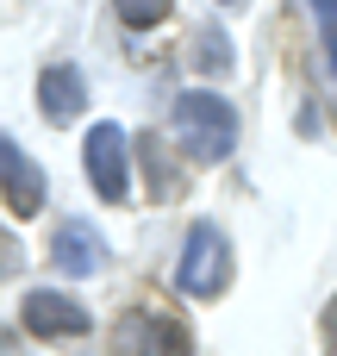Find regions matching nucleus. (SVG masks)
Returning <instances> with one entry per match:
<instances>
[{
    "label": "nucleus",
    "mask_w": 337,
    "mask_h": 356,
    "mask_svg": "<svg viewBox=\"0 0 337 356\" xmlns=\"http://www.w3.org/2000/svg\"><path fill=\"white\" fill-rule=\"evenodd\" d=\"M119 344L131 356H194L188 325H175V319L156 313V307H131V313L119 319Z\"/></svg>",
    "instance_id": "4"
},
{
    "label": "nucleus",
    "mask_w": 337,
    "mask_h": 356,
    "mask_svg": "<svg viewBox=\"0 0 337 356\" xmlns=\"http://www.w3.org/2000/svg\"><path fill=\"white\" fill-rule=\"evenodd\" d=\"M200 69H231V44L225 38H213V31H200V56H194Z\"/></svg>",
    "instance_id": "10"
},
{
    "label": "nucleus",
    "mask_w": 337,
    "mask_h": 356,
    "mask_svg": "<svg viewBox=\"0 0 337 356\" xmlns=\"http://www.w3.org/2000/svg\"><path fill=\"white\" fill-rule=\"evenodd\" d=\"M81 156H88L94 194H100L106 207H125V200H131V131H125L119 119H100V125H88Z\"/></svg>",
    "instance_id": "3"
},
{
    "label": "nucleus",
    "mask_w": 337,
    "mask_h": 356,
    "mask_svg": "<svg viewBox=\"0 0 337 356\" xmlns=\"http://www.w3.org/2000/svg\"><path fill=\"white\" fill-rule=\"evenodd\" d=\"M50 263H56L69 282H88V275L106 269V238H100L88 219H69V225H56V238H50Z\"/></svg>",
    "instance_id": "6"
},
{
    "label": "nucleus",
    "mask_w": 337,
    "mask_h": 356,
    "mask_svg": "<svg viewBox=\"0 0 337 356\" xmlns=\"http://www.w3.org/2000/svg\"><path fill=\"white\" fill-rule=\"evenodd\" d=\"M19 319H25L31 338H88V332H94L88 307L69 300V294H56V288H31L25 307H19Z\"/></svg>",
    "instance_id": "5"
},
{
    "label": "nucleus",
    "mask_w": 337,
    "mask_h": 356,
    "mask_svg": "<svg viewBox=\"0 0 337 356\" xmlns=\"http://www.w3.org/2000/svg\"><path fill=\"white\" fill-rule=\"evenodd\" d=\"M175 144L194 156V163H225L238 150V106L213 88H188L175 100V119H169Z\"/></svg>",
    "instance_id": "1"
},
{
    "label": "nucleus",
    "mask_w": 337,
    "mask_h": 356,
    "mask_svg": "<svg viewBox=\"0 0 337 356\" xmlns=\"http://www.w3.org/2000/svg\"><path fill=\"white\" fill-rule=\"evenodd\" d=\"M13 269H19V244L0 232V275H13Z\"/></svg>",
    "instance_id": "12"
},
{
    "label": "nucleus",
    "mask_w": 337,
    "mask_h": 356,
    "mask_svg": "<svg viewBox=\"0 0 337 356\" xmlns=\"http://www.w3.org/2000/svg\"><path fill=\"white\" fill-rule=\"evenodd\" d=\"M225 6H231V0H225Z\"/></svg>",
    "instance_id": "13"
},
{
    "label": "nucleus",
    "mask_w": 337,
    "mask_h": 356,
    "mask_svg": "<svg viewBox=\"0 0 337 356\" xmlns=\"http://www.w3.org/2000/svg\"><path fill=\"white\" fill-rule=\"evenodd\" d=\"M175 288L194 294V300H213L231 288V244L213 219L188 225V244H181V263H175Z\"/></svg>",
    "instance_id": "2"
},
{
    "label": "nucleus",
    "mask_w": 337,
    "mask_h": 356,
    "mask_svg": "<svg viewBox=\"0 0 337 356\" xmlns=\"http://www.w3.org/2000/svg\"><path fill=\"white\" fill-rule=\"evenodd\" d=\"M0 194H6V207L19 213V219H31V213H44V169L0 131Z\"/></svg>",
    "instance_id": "7"
},
{
    "label": "nucleus",
    "mask_w": 337,
    "mask_h": 356,
    "mask_svg": "<svg viewBox=\"0 0 337 356\" xmlns=\"http://www.w3.org/2000/svg\"><path fill=\"white\" fill-rule=\"evenodd\" d=\"M113 6H119V19H125V25H138V31H144V25L169 19V6H175V0H113Z\"/></svg>",
    "instance_id": "9"
},
{
    "label": "nucleus",
    "mask_w": 337,
    "mask_h": 356,
    "mask_svg": "<svg viewBox=\"0 0 337 356\" xmlns=\"http://www.w3.org/2000/svg\"><path fill=\"white\" fill-rule=\"evenodd\" d=\"M38 106H44V119H50V125L81 119V113H88V81H81V69L50 63V69L38 75Z\"/></svg>",
    "instance_id": "8"
},
{
    "label": "nucleus",
    "mask_w": 337,
    "mask_h": 356,
    "mask_svg": "<svg viewBox=\"0 0 337 356\" xmlns=\"http://www.w3.org/2000/svg\"><path fill=\"white\" fill-rule=\"evenodd\" d=\"M319 25H325V50L337 63V0H319Z\"/></svg>",
    "instance_id": "11"
}]
</instances>
